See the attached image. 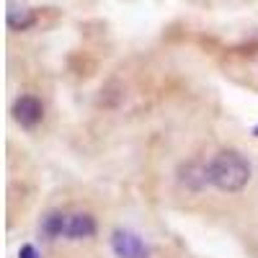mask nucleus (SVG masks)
Here are the masks:
<instances>
[{
    "label": "nucleus",
    "instance_id": "obj_1",
    "mask_svg": "<svg viewBox=\"0 0 258 258\" xmlns=\"http://www.w3.org/2000/svg\"><path fill=\"white\" fill-rule=\"evenodd\" d=\"M207 181L225 194H238L250 181V163L238 150H222L207 163Z\"/></svg>",
    "mask_w": 258,
    "mask_h": 258
},
{
    "label": "nucleus",
    "instance_id": "obj_2",
    "mask_svg": "<svg viewBox=\"0 0 258 258\" xmlns=\"http://www.w3.org/2000/svg\"><path fill=\"white\" fill-rule=\"evenodd\" d=\"M111 250L116 258H150L147 243L126 227H116L111 232Z\"/></svg>",
    "mask_w": 258,
    "mask_h": 258
},
{
    "label": "nucleus",
    "instance_id": "obj_3",
    "mask_svg": "<svg viewBox=\"0 0 258 258\" xmlns=\"http://www.w3.org/2000/svg\"><path fill=\"white\" fill-rule=\"evenodd\" d=\"M16 124H21L24 129H34L41 124L44 119V103H41L34 93H24L13 101V109H11Z\"/></svg>",
    "mask_w": 258,
    "mask_h": 258
},
{
    "label": "nucleus",
    "instance_id": "obj_4",
    "mask_svg": "<svg viewBox=\"0 0 258 258\" xmlns=\"http://www.w3.org/2000/svg\"><path fill=\"white\" fill-rule=\"evenodd\" d=\"M98 230L96 217L88 212H73L68 214V222H64V240H88L93 238Z\"/></svg>",
    "mask_w": 258,
    "mask_h": 258
},
{
    "label": "nucleus",
    "instance_id": "obj_5",
    "mask_svg": "<svg viewBox=\"0 0 258 258\" xmlns=\"http://www.w3.org/2000/svg\"><path fill=\"white\" fill-rule=\"evenodd\" d=\"M64 222H68V212H59V209L47 212L44 217H41V222H39L41 238H47V240H59V238H64Z\"/></svg>",
    "mask_w": 258,
    "mask_h": 258
},
{
    "label": "nucleus",
    "instance_id": "obj_6",
    "mask_svg": "<svg viewBox=\"0 0 258 258\" xmlns=\"http://www.w3.org/2000/svg\"><path fill=\"white\" fill-rule=\"evenodd\" d=\"M36 24V16H34V11H26V8H13V11H8V26L13 29V31H26V29H31Z\"/></svg>",
    "mask_w": 258,
    "mask_h": 258
},
{
    "label": "nucleus",
    "instance_id": "obj_7",
    "mask_svg": "<svg viewBox=\"0 0 258 258\" xmlns=\"http://www.w3.org/2000/svg\"><path fill=\"white\" fill-rule=\"evenodd\" d=\"M18 258H41V253H39L36 245L26 243V245H21V248H18Z\"/></svg>",
    "mask_w": 258,
    "mask_h": 258
},
{
    "label": "nucleus",
    "instance_id": "obj_8",
    "mask_svg": "<svg viewBox=\"0 0 258 258\" xmlns=\"http://www.w3.org/2000/svg\"><path fill=\"white\" fill-rule=\"evenodd\" d=\"M253 137H255V140H258V124H255V126H253Z\"/></svg>",
    "mask_w": 258,
    "mask_h": 258
}]
</instances>
